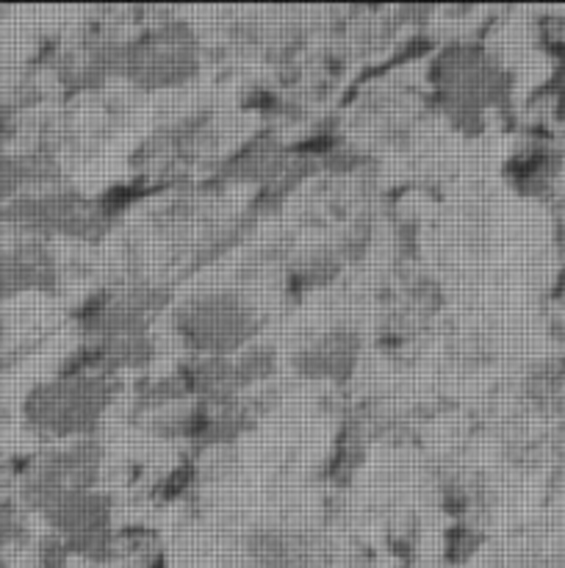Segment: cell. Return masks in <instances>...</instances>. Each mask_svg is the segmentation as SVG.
Wrapping results in <instances>:
<instances>
[{
	"label": "cell",
	"mask_w": 565,
	"mask_h": 568,
	"mask_svg": "<svg viewBox=\"0 0 565 568\" xmlns=\"http://www.w3.org/2000/svg\"><path fill=\"white\" fill-rule=\"evenodd\" d=\"M249 568H319L321 541L308 525L288 519L260 521L242 541Z\"/></svg>",
	"instance_id": "cell-10"
},
{
	"label": "cell",
	"mask_w": 565,
	"mask_h": 568,
	"mask_svg": "<svg viewBox=\"0 0 565 568\" xmlns=\"http://www.w3.org/2000/svg\"><path fill=\"white\" fill-rule=\"evenodd\" d=\"M158 353L161 347L155 331H131L111 333V336L81 338L75 361L125 381V377L147 372L158 361Z\"/></svg>",
	"instance_id": "cell-12"
},
{
	"label": "cell",
	"mask_w": 565,
	"mask_h": 568,
	"mask_svg": "<svg viewBox=\"0 0 565 568\" xmlns=\"http://www.w3.org/2000/svg\"><path fill=\"white\" fill-rule=\"evenodd\" d=\"M0 333H3V314H0Z\"/></svg>",
	"instance_id": "cell-21"
},
{
	"label": "cell",
	"mask_w": 565,
	"mask_h": 568,
	"mask_svg": "<svg viewBox=\"0 0 565 568\" xmlns=\"http://www.w3.org/2000/svg\"><path fill=\"white\" fill-rule=\"evenodd\" d=\"M172 338L186 355H236L260 342L264 314L238 288H199L175 300L166 314Z\"/></svg>",
	"instance_id": "cell-2"
},
{
	"label": "cell",
	"mask_w": 565,
	"mask_h": 568,
	"mask_svg": "<svg viewBox=\"0 0 565 568\" xmlns=\"http://www.w3.org/2000/svg\"><path fill=\"white\" fill-rule=\"evenodd\" d=\"M175 300L172 283L155 275L125 272L105 281L78 305L75 331L81 338L155 331L158 320H166Z\"/></svg>",
	"instance_id": "cell-7"
},
{
	"label": "cell",
	"mask_w": 565,
	"mask_h": 568,
	"mask_svg": "<svg viewBox=\"0 0 565 568\" xmlns=\"http://www.w3.org/2000/svg\"><path fill=\"white\" fill-rule=\"evenodd\" d=\"M502 568H565V536L554 544H537L515 552Z\"/></svg>",
	"instance_id": "cell-16"
},
{
	"label": "cell",
	"mask_w": 565,
	"mask_h": 568,
	"mask_svg": "<svg viewBox=\"0 0 565 568\" xmlns=\"http://www.w3.org/2000/svg\"><path fill=\"white\" fill-rule=\"evenodd\" d=\"M125 394V381L72 361L37 381L20 399V419L44 444L100 438Z\"/></svg>",
	"instance_id": "cell-1"
},
{
	"label": "cell",
	"mask_w": 565,
	"mask_h": 568,
	"mask_svg": "<svg viewBox=\"0 0 565 568\" xmlns=\"http://www.w3.org/2000/svg\"><path fill=\"white\" fill-rule=\"evenodd\" d=\"M559 305H563V311H565V277H563V283H559Z\"/></svg>",
	"instance_id": "cell-20"
},
{
	"label": "cell",
	"mask_w": 565,
	"mask_h": 568,
	"mask_svg": "<svg viewBox=\"0 0 565 568\" xmlns=\"http://www.w3.org/2000/svg\"><path fill=\"white\" fill-rule=\"evenodd\" d=\"M0 216L17 231V236L42 239V242H83L103 239L111 227V211L105 200L89 197L70 186L33 189L0 209Z\"/></svg>",
	"instance_id": "cell-6"
},
{
	"label": "cell",
	"mask_w": 565,
	"mask_h": 568,
	"mask_svg": "<svg viewBox=\"0 0 565 568\" xmlns=\"http://www.w3.org/2000/svg\"><path fill=\"white\" fill-rule=\"evenodd\" d=\"M109 469V449L103 438L48 444L17 471V508L31 519L61 497L103 488Z\"/></svg>",
	"instance_id": "cell-5"
},
{
	"label": "cell",
	"mask_w": 565,
	"mask_h": 568,
	"mask_svg": "<svg viewBox=\"0 0 565 568\" xmlns=\"http://www.w3.org/2000/svg\"><path fill=\"white\" fill-rule=\"evenodd\" d=\"M203 44L183 20H161L122 39L116 81L144 94H166L197 81Z\"/></svg>",
	"instance_id": "cell-3"
},
{
	"label": "cell",
	"mask_w": 565,
	"mask_h": 568,
	"mask_svg": "<svg viewBox=\"0 0 565 568\" xmlns=\"http://www.w3.org/2000/svg\"><path fill=\"white\" fill-rule=\"evenodd\" d=\"M557 242H559V250H563V258H565V225L559 227V236H557Z\"/></svg>",
	"instance_id": "cell-19"
},
{
	"label": "cell",
	"mask_w": 565,
	"mask_h": 568,
	"mask_svg": "<svg viewBox=\"0 0 565 568\" xmlns=\"http://www.w3.org/2000/svg\"><path fill=\"white\" fill-rule=\"evenodd\" d=\"M430 83L443 111L463 120H482L487 111L502 109L513 92V78L504 61L476 42H454L438 50Z\"/></svg>",
	"instance_id": "cell-4"
},
{
	"label": "cell",
	"mask_w": 565,
	"mask_h": 568,
	"mask_svg": "<svg viewBox=\"0 0 565 568\" xmlns=\"http://www.w3.org/2000/svg\"><path fill=\"white\" fill-rule=\"evenodd\" d=\"M548 455H554L565 466V419L557 422L552 438H548Z\"/></svg>",
	"instance_id": "cell-18"
},
{
	"label": "cell",
	"mask_w": 565,
	"mask_h": 568,
	"mask_svg": "<svg viewBox=\"0 0 565 568\" xmlns=\"http://www.w3.org/2000/svg\"><path fill=\"white\" fill-rule=\"evenodd\" d=\"M563 150L548 139H530L513 153L507 178L526 197H543L557 186L563 175Z\"/></svg>",
	"instance_id": "cell-13"
},
{
	"label": "cell",
	"mask_w": 565,
	"mask_h": 568,
	"mask_svg": "<svg viewBox=\"0 0 565 568\" xmlns=\"http://www.w3.org/2000/svg\"><path fill=\"white\" fill-rule=\"evenodd\" d=\"M37 521L44 527L50 541L66 555V560L109 564L120 549L116 503L105 488L61 497Z\"/></svg>",
	"instance_id": "cell-8"
},
{
	"label": "cell",
	"mask_w": 565,
	"mask_h": 568,
	"mask_svg": "<svg viewBox=\"0 0 565 568\" xmlns=\"http://www.w3.org/2000/svg\"><path fill=\"white\" fill-rule=\"evenodd\" d=\"M366 336L352 322H330L321 331L308 333L288 355V366L308 383L343 386L360 369Z\"/></svg>",
	"instance_id": "cell-9"
},
{
	"label": "cell",
	"mask_w": 565,
	"mask_h": 568,
	"mask_svg": "<svg viewBox=\"0 0 565 568\" xmlns=\"http://www.w3.org/2000/svg\"><path fill=\"white\" fill-rule=\"evenodd\" d=\"M521 399L546 419H565V358H543L521 377Z\"/></svg>",
	"instance_id": "cell-14"
},
{
	"label": "cell",
	"mask_w": 565,
	"mask_h": 568,
	"mask_svg": "<svg viewBox=\"0 0 565 568\" xmlns=\"http://www.w3.org/2000/svg\"><path fill=\"white\" fill-rule=\"evenodd\" d=\"M25 536V514L17 503H0V568H11V552Z\"/></svg>",
	"instance_id": "cell-17"
},
{
	"label": "cell",
	"mask_w": 565,
	"mask_h": 568,
	"mask_svg": "<svg viewBox=\"0 0 565 568\" xmlns=\"http://www.w3.org/2000/svg\"><path fill=\"white\" fill-rule=\"evenodd\" d=\"M59 283L61 261L50 242L17 236L0 244V303L28 294H53Z\"/></svg>",
	"instance_id": "cell-11"
},
{
	"label": "cell",
	"mask_w": 565,
	"mask_h": 568,
	"mask_svg": "<svg viewBox=\"0 0 565 568\" xmlns=\"http://www.w3.org/2000/svg\"><path fill=\"white\" fill-rule=\"evenodd\" d=\"M343 253L338 250V244H321V247H308L297 255V258L288 261L286 266V281L294 292L299 294H314L321 288H330L338 281V275L343 272Z\"/></svg>",
	"instance_id": "cell-15"
}]
</instances>
